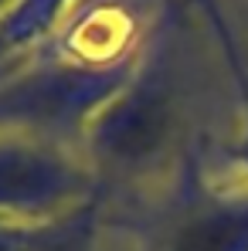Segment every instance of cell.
<instances>
[{"mask_svg":"<svg viewBox=\"0 0 248 251\" xmlns=\"http://www.w3.org/2000/svg\"><path fill=\"white\" fill-rule=\"evenodd\" d=\"M248 241V224L235 214H201L184 224L170 251H242Z\"/></svg>","mask_w":248,"mask_h":251,"instance_id":"cell-1","label":"cell"},{"mask_svg":"<svg viewBox=\"0 0 248 251\" xmlns=\"http://www.w3.org/2000/svg\"><path fill=\"white\" fill-rule=\"evenodd\" d=\"M3 3H14V0H0V7H3Z\"/></svg>","mask_w":248,"mask_h":251,"instance_id":"cell-2","label":"cell"}]
</instances>
